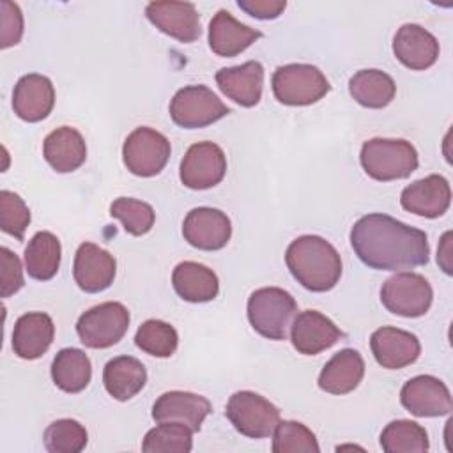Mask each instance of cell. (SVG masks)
I'll list each match as a JSON object with an SVG mask.
<instances>
[{
	"label": "cell",
	"instance_id": "1",
	"mask_svg": "<svg viewBox=\"0 0 453 453\" xmlns=\"http://www.w3.org/2000/svg\"><path fill=\"white\" fill-rule=\"evenodd\" d=\"M350 246L357 258L377 271H402L425 265L430 246L426 234L388 214L359 218L350 230Z\"/></svg>",
	"mask_w": 453,
	"mask_h": 453
},
{
	"label": "cell",
	"instance_id": "2",
	"mask_svg": "<svg viewBox=\"0 0 453 453\" xmlns=\"http://www.w3.org/2000/svg\"><path fill=\"white\" fill-rule=\"evenodd\" d=\"M285 262L294 280L311 292L331 290L342 276L340 253L320 235L294 239L285 251Z\"/></svg>",
	"mask_w": 453,
	"mask_h": 453
},
{
	"label": "cell",
	"instance_id": "3",
	"mask_svg": "<svg viewBox=\"0 0 453 453\" xmlns=\"http://www.w3.org/2000/svg\"><path fill=\"white\" fill-rule=\"evenodd\" d=\"M359 161L368 177L388 182L407 179L419 165L414 145L402 138H372L361 147Z\"/></svg>",
	"mask_w": 453,
	"mask_h": 453
},
{
	"label": "cell",
	"instance_id": "4",
	"mask_svg": "<svg viewBox=\"0 0 453 453\" xmlns=\"http://www.w3.org/2000/svg\"><path fill=\"white\" fill-rule=\"evenodd\" d=\"M297 311L296 299L280 287H262L248 297V320L264 338L285 340Z\"/></svg>",
	"mask_w": 453,
	"mask_h": 453
},
{
	"label": "cell",
	"instance_id": "5",
	"mask_svg": "<svg viewBox=\"0 0 453 453\" xmlns=\"http://www.w3.org/2000/svg\"><path fill=\"white\" fill-rule=\"evenodd\" d=\"M274 97L287 106H308L320 101L331 88L324 73L311 64L280 65L271 80Z\"/></svg>",
	"mask_w": 453,
	"mask_h": 453
},
{
	"label": "cell",
	"instance_id": "6",
	"mask_svg": "<svg viewBox=\"0 0 453 453\" xmlns=\"http://www.w3.org/2000/svg\"><path fill=\"white\" fill-rule=\"evenodd\" d=\"M129 329V311L122 303L106 301L80 315L76 333L88 349H108L119 343Z\"/></svg>",
	"mask_w": 453,
	"mask_h": 453
},
{
	"label": "cell",
	"instance_id": "7",
	"mask_svg": "<svg viewBox=\"0 0 453 453\" xmlns=\"http://www.w3.org/2000/svg\"><path fill=\"white\" fill-rule=\"evenodd\" d=\"M230 113V108L205 85H188L170 101L172 120L184 129L211 126Z\"/></svg>",
	"mask_w": 453,
	"mask_h": 453
},
{
	"label": "cell",
	"instance_id": "8",
	"mask_svg": "<svg viewBox=\"0 0 453 453\" xmlns=\"http://www.w3.org/2000/svg\"><path fill=\"white\" fill-rule=\"evenodd\" d=\"M225 414L234 428L251 439L269 437L280 423V411L253 391H237L228 398Z\"/></svg>",
	"mask_w": 453,
	"mask_h": 453
},
{
	"label": "cell",
	"instance_id": "9",
	"mask_svg": "<svg viewBox=\"0 0 453 453\" xmlns=\"http://www.w3.org/2000/svg\"><path fill=\"white\" fill-rule=\"evenodd\" d=\"M434 299V290L425 276L418 273H396L382 283L380 301L395 315L416 319L423 317Z\"/></svg>",
	"mask_w": 453,
	"mask_h": 453
},
{
	"label": "cell",
	"instance_id": "10",
	"mask_svg": "<svg viewBox=\"0 0 453 453\" xmlns=\"http://www.w3.org/2000/svg\"><path fill=\"white\" fill-rule=\"evenodd\" d=\"M168 138L147 126L131 131L122 145V159L126 168L138 177L157 175L170 159Z\"/></svg>",
	"mask_w": 453,
	"mask_h": 453
},
{
	"label": "cell",
	"instance_id": "11",
	"mask_svg": "<svg viewBox=\"0 0 453 453\" xmlns=\"http://www.w3.org/2000/svg\"><path fill=\"white\" fill-rule=\"evenodd\" d=\"M226 173V156L223 149L212 142L193 143L182 161L179 177L189 189H209L223 180Z\"/></svg>",
	"mask_w": 453,
	"mask_h": 453
},
{
	"label": "cell",
	"instance_id": "12",
	"mask_svg": "<svg viewBox=\"0 0 453 453\" xmlns=\"http://www.w3.org/2000/svg\"><path fill=\"white\" fill-rule=\"evenodd\" d=\"M400 402L411 414L419 418L446 416L453 409L449 389L434 375H416L409 379L402 386Z\"/></svg>",
	"mask_w": 453,
	"mask_h": 453
},
{
	"label": "cell",
	"instance_id": "13",
	"mask_svg": "<svg viewBox=\"0 0 453 453\" xmlns=\"http://www.w3.org/2000/svg\"><path fill=\"white\" fill-rule=\"evenodd\" d=\"M182 235L193 248L216 251L225 248L230 241L232 223L219 209L195 207L184 218Z\"/></svg>",
	"mask_w": 453,
	"mask_h": 453
},
{
	"label": "cell",
	"instance_id": "14",
	"mask_svg": "<svg viewBox=\"0 0 453 453\" xmlns=\"http://www.w3.org/2000/svg\"><path fill=\"white\" fill-rule=\"evenodd\" d=\"M145 16L157 30L180 42L200 37V14L191 2H149Z\"/></svg>",
	"mask_w": 453,
	"mask_h": 453
},
{
	"label": "cell",
	"instance_id": "15",
	"mask_svg": "<svg viewBox=\"0 0 453 453\" xmlns=\"http://www.w3.org/2000/svg\"><path fill=\"white\" fill-rule=\"evenodd\" d=\"M117 274L115 257L94 242H83L76 250L73 276L76 285L88 294L106 290Z\"/></svg>",
	"mask_w": 453,
	"mask_h": 453
},
{
	"label": "cell",
	"instance_id": "16",
	"mask_svg": "<svg viewBox=\"0 0 453 453\" xmlns=\"http://www.w3.org/2000/svg\"><path fill=\"white\" fill-rule=\"evenodd\" d=\"M340 338H343V333L338 326L317 310L297 313L290 326V342L304 356H315L333 347Z\"/></svg>",
	"mask_w": 453,
	"mask_h": 453
},
{
	"label": "cell",
	"instance_id": "17",
	"mask_svg": "<svg viewBox=\"0 0 453 453\" xmlns=\"http://www.w3.org/2000/svg\"><path fill=\"white\" fill-rule=\"evenodd\" d=\"M370 347L375 361L388 370L409 366L421 354V345L416 334L391 326L375 329L370 336Z\"/></svg>",
	"mask_w": 453,
	"mask_h": 453
},
{
	"label": "cell",
	"instance_id": "18",
	"mask_svg": "<svg viewBox=\"0 0 453 453\" xmlns=\"http://www.w3.org/2000/svg\"><path fill=\"white\" fill-rule=\"evenodd\" d=\"M211 402L189 391H166L152 405V418L157 423H182L191 432H198L211 414Z\"/></svg>",
	"mask_w": 453,
	"mask_h": 453
},
{
	"label": "cell",
	"instance_id": "19",
	"mask_svg": "<svg viewBox=\"0 0 453 453\" xmlns=\"http://www.w3.org/2000/svg\"><path fill=\"white\" fill-rule=\"evenodd\" d=\"M451 203V188L449 182L437 173L426 175L419 180H414L403 188L400 195V205L423 218H439L442 216Z\"/></svg>",
	"mask_w": 453,
	"mask_h": 453
},
{
	"label": "cell",
	"instance_id": "20",
	"mask_svg": "<svg viewBox=\"0 0 453 453\" xmlns=\"http://www.w3.org/2000/svg\"><path fill=\"white\" fill-rule=\"evenodd\" d=\"M55 104V87L44 74H25L18 80L12 92V110L25 122L46 119Z\"/></svg>",
	"mask_w": 453,
	"mask_h": 453
},
{
	"label": "cell",
	"instance_id": "21",
	"mask_svg": "<svg viewBox=\"0 0 453 453\" xmlns=\"http://www.w3.org/2000/svg\"><path fill=\"white\" fill-rule=\"evenodd\" d=\"M395 57L412 71H425L437 62L439 42L421 25L405 23L393 37Z\"/></svg>",
	"mask_w": 453,
	"mask_h": 453
},
{
	"label": "cell",
	"instance_id": "22",
	"mask_svg": "<svg viewBox=\"0 0 453 453\" xmlns=\"http://www.w3.org/2000/svg\"><path fill=\"white\" fill-rule=\"evenodd\" d=\"M219 90L244 108L258 104L264 87V65L258 60H250L241 65L223 67L216 73Z\"/></svg>",
	"mask_w": 453,
	"mask_h": 453
},
{
	"label": "cell",
	"instance_id": "23",
	"mask_svg": "<svg viewBox=\"0 0 453 453\" xmlns=\"http://www.w3.org/2000/svg\"><path fill=\"white\" fill-rule=\"evenodd\" d=\"M55 326L48 313L28 311L23 313L12 329V350L21 359H37L51 345Z\"/></svg>",
	"mask_w": 453,
	"mask_h": 453
},
{
	"label": "cell",
	"instance_id": "24",
	"mask_svg": "<svg viewBox=\"0 0 453 453\" xmlns=\"http://www.w3.org/2000/svg\"><path fill=\"white\" fill-rule=\"evenodd\" d=\"M262 34L241 21L228 11H218L209 23V46L219 57H235L250 48Z\"/></svg>",
	"mask_w": 453,
	"mask_h": 453
},
{
	"label": "cell",
	"instance_id": "25",
	"mask_svg": "<svg viewBox=\"0 0 453 453\" xmlns=\"http://www.w3.org/2000/svg\"><path fill=\"white\" fill-rule=\"evenodd\" d=\"M42 156L55 172L69 173L85 163L87 145L78 129L62 126L44 138Z\"/></svg>",
	"mask_w": 453,
	"mask_h": 453
},
{
	"label": "cell",
	"instance_id": "26",
	"mask_svg": "<svg viewBox=\"0 0 453 453\" xmlns=\"http://www.w3.org/2000/svg\"><path fill=\"white\" fill-rule=\"evenodd\" d=\"M365 375V361L354 349L336 352L319 375V388L331 395H347L354 391Z\"/></svg>",
	"mask_w": 453,
	"mask_h": 453
},
{
	"label": "cell",
	"instance_id": "27",
	"mask_svg": "<svg viewBox=\"0 0 453 453\" xmlns=\"http://www.w3.org/2000/svg\"><path fill=\"white\" fill-rule=\"evenodd\" d=\"M172 285L177 296L188 303L212 301L219 292V281L212 269L198 262H180L172 273Z\"/></svg>",
	"mask_w": 453,
	"mask_h": 453
},
{
	"label": "cell",
	"instance_id": "28",
	"mask_svg": "<svg viewBox=\"0 0 453 453\" xmlns=\"http://www.w3.org/2000/svg\"><path fill=\"white\" fill-rule=\"evenodd\" d=\"M147 370L143 363L133 356H117L104 365L103 384L110 396L126 402L143 389Z\"/></svg>",
	"mask_w": 453,
	"mask_h": 453
},
{
	"label": "cell",
	"instance_id": "29",
	"mask_svg": "<svg viewBox=\"0 0 453 453\" xmlns=\"http://www.w3.org/2000/svg\"><path fill=\"white\" fill-rule=\"evenodd\" d=\"M349 92L365 108H386L396 94L395 80L379 69H361L349 80Z\"/></svg>",
	"mask_w": 453,
	"mask_h": 453
},
{
	"label": "cell",
	"instance_id": "30",
	"mask_svg": "<svg viewBox=\"0 0 453 453\" xmlns=\"http://www.w3.org/2000/svg\"><path fill=\"white\" fill-rule=\"evenodd\" d=\"M51 379L55 386L65 393L83 391L92 379L88 356L74 347L58 350L51 363Z\"/></svg>",
	"mask_w": 453,
	"mask_h": 453
},
{
	"label": "cell",
	"instance_id": "31",
	"mask_svg": "<svg viewBox=\"0 0 453 453\" xmlns=\"http://www.w3.org/2000/svg\"><path fill=\"white\" fill-rule=\"evenodd\" d=\"M60 257L62 248L58 237L46 230L37 232L25 248V269L34 280H51L58 273Z\"/></svg>",
	"mask_w": 453,
	"mask_h": 453
},
{
	"label": "cell",
	"instance_id": "32",
	"mask_svg": "<svg viewBox=\"0 0 453 453\" xmlns=\"http://www.w3.org/2000/svg\"><path fill=\"white\" fill-rule=\"evenodd\" d=\"M380 446L386 453H425L430 446L426 430L409 419H395L380 434Z\"/></svg>",
	"mask_w": 453,
	"mask_h": 453
},
{
	"label": "cell",
	"instance_id": "33",
	"mask_svg": "<svg viewBox=\"0 0 453 453\" xmlns=\"http://www.w3.org/2000/svg\"><path fill=\"white\" fill-rule=\"evenodd\" d=\"M134 343L149 356L170 357L177 350L179 334L172 324L157 319H149L138 327L134 334Z\"/></svg>",
	"mask_w": 453,
	"mask_h": 453
},
{
	"label": "cell",
	"instance_id": "34",
	"mask_svg": "<svg viewBox=\"0 0 453 453\" xmlns=\"http://www.w3.org/2000/svg\"><path fill=\"white\" fill-rule=\"evenodd\" d=\"M191 430L182 423H159L150 428L142 442L145 453H188L193 448Z\"/></svg>",
	"mask_w": 453,
	"mask_h": 453
},
{
	"label": "cell",
	"instance_id": "35",
	"mask_svg": "<svg viewBox=\"0 0 453 453\" xmlns=\"http://www.w3.org/2000/svg\"><path fill=\"white\" fill-rule=\"evenodd\" d=\"M44 448L50 453H80L85 449L88 434L76 419H57L44 430Z\"/></svg>",
	"mask_w": 453,
	"mask_h": 453
},
{
	"label": "cell",
	"instance_id": "36",
	"mask_svg": "<svg viewBox=\"0 0 453 453\" xmlns=\"http://www.w3.org/2000/svg\"><path fill=\"white\" fill-rule=\"evenodd\" d=\"M110 214L122 223L127 234L136 237L145 235L154 226L156 219V212L147 202L129 196H120L113 200L110 205Z\"/></svg>",
	"mask_w": 453,
	"mask_h": 453
},
{
	"label": "cell",
	"instance_id": "37",
	"mask_svg": "<svg viewBox=\"0 0 453 453\" xmlns=\"http://www.w3.org/2000/svg\"><path fill=\"white\" fill-rule=\"evenodd\" d=\"M273 451L274 453H319L315 434L303 423L285 419L274 428Z\"/></svg>",
	"mask_w": 453,
	"mask_h": 453
},
{
	"label": "cell",
	"instance_id": "38",
	"mask_svg": "<svg viewBox=\"0 0 453 453\" xmlns=\"http://www.w3.org/2000/svg\"><path fill=\"white\" fill-rule=\"evenodd\" d=\"M30 225V209L19 195L9 189L0 191V228L16 237L23 239L27 226Z\"/></svg>",
	"mask_w": 453,
	"mask_h": 453
},
{
	"label": "cell",
	"instance_id": "39",
	"mask_svg": "<svg viewBox=\"0 0 453 453\" xmlns=\"http://www.w3.org/2000/svg\"><path fill=\"white\" fill-rule=\"evenodd\" d=\"M0 294L2 297H9L25 285L23 267L18 255L5 246L0 248Z\"/></svg>",
	"mask_w": 453,
	"mask_h": 453
},
{
	"label": "cell",
	"instance_id": "40",
	"mask_svg": "<svg viewBox=\"0 0 453 453\" xmlns=\"http://www.w3.org/2000/svg\"><path fill=\"white\" fill-rule=\"evenodd\" d=\"M0 48H9L14 46L21 41L23 35V14L18 4H12L9 0L0 2Z\"/></svg>",
	"mask_w": 453,
	"mask_h": 453
},
{
	"label": "cell",
	"instance_id": "41",
	"mask_svg": "<svg viewBox=\"0 0 453 453\" xmlns=\"http://www.w3.org/2000/svg\"><path fill=\"white\" fill-rule=\"evenodd\" d=\"M237 5L250 16L257 19H274L278 18L285 7V0H239Z\"/></svg>",
	"mask_w": 453,
	"mask_h": 453
},
{
	"label": "cell",
	"instance_id": "42",
	"mask_svg": "<svg viewBox=\"0 0 453 453\" xmlns=\"http://www.w3.org/2000/svg\"><path fill=\"white\" fill-rule=\"evenodd\" d=\"M437 262L446 274H451V232H446L441 239V246L437 250Z\"/></svg>",
	"mask_w": 453,
	"mask_h": 453
}]
</instances>
